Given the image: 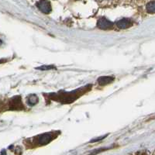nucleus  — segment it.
I'll return each instance as SVG.
<instances>
[{"instance_id":"nucleus-1","label":"nucleus","mask_w":155,"mask_h":155,"mask_svg":"<svg viewBox=\"0 0 155 155\" xmlns=\"http://www.w3.org/2000/svg\"><path fill=\"white\" fill-rule=\"evenodd\" d=\"M37 6L40 10L45 14H48L51 11V5L48 0H41L37 3Z\"/></svg>"},{"instance_id":"nucleus-2","label":"nucleus","mask_w":155,"mask_h":155,"mask_svg":"<svg viewBox=\"0 0 155 155\" xmlns=\"http://www.w3.org/2000/svg\"><path fill=\"white\" fill-rule=\"evenodd\" d=\"M113 23L111 21L108 20L106 18H101L98 20V23H97V26L99 29H102V30H108V29H110L113 27Z\"/></svg>"},{"instance_id":"nucleus-3","label":"nucleus","mask_w":155,"mask_h":155,"mask_svg":"<svg viewBox=\"0 0 155 155\" xmlns=\"http://www.w3.org/2000/svg\"><path fill=\"white\" fill-rule=\"evenodd\" d=\"M131 25H132V21H131V19H127V18L121 19L116 22V26L120 29L128 28V27H130Z\"/></svg>"},{"instance_id":"nucleus-4","label":"nucleus","mask_w":155,"mask_h":155,"mask_svg":"<svg viewBox=\"0 0 155 155\" xmlns=\"http://www.w3.org/2000/svg\"><path fill=\"white\" fill-rule=\"evenodd\" d=\"M51 134H45L40 136L38 138V143L41 145H45L48 143L51 140Z\"/></svg>"},{"instance_id":"nucleus-5","label":"nucleus","mask_w":155,"mask_h":155,"mask_svg":"<svg viewBox=\"0 0 155 155\" xmlns=\"http://www.w3.org/2000/svg\"><path fill=\"white\" fill-rule=\"evenodd\" d=\"M113 80H114V77H112V76H102L98 78V83L100 85H105L111 83Z\"/></svg>"},{"instance_id":"nucleus-6","label":"nucleus","mask_w":155,"mask_h":155,"mask_svg":"<svg viewBox=\"0 0 155 155\" xmlns=\"http://www.w3.org/2000/svg\"><path fill=\"white\" fill-rule=\"evenodd\" d=\"M27 102H28L29 105H30V106H34V105L37 104V102H38V98L35 95H30L28 97V99H27Z\"/></svg>"},{"instance_id":"nucleus-7","label":"nucleus","mask_w":155,"mask_h":155,"mask_svg":"<svg viewBox=\"0 0 155 155\" xmlns=\"http://www.w3.org/2000/svg\"><path fill=\"white\" fill-rule=\"evenodd\" d=\"M147 11L150 13H155V1H152L147 4Z\"/></svg>"},{"instance_id":"nucleus-8","label":"nucleus","mask_w":155,"mask_h":155,"mask_svg":"<svg viewBox=\"0 0 155 155\" xmlns=\"http://www.w3.org/2000/svg\"><path fill=\"white\" fill-rule=\"evenodd\" d=\"M52 68H54V66H41V67L38 68V69H41V70H50V69H52Z\"/></svg>"},{"instance_id":"nucleus-9","label":"nucleus","mask_w":155,"mask_h":155,"mask_svg":"<svg viewBox=\"0 0 155 155\" xmlns=\"http://www.w3.org/2000/svg\"><path fill=\"white\" fill-rule=\"evenodd\" d=\"M106 137V136H104V137H99V138H97V139L92 140H91V143H92V142H96V141L100 140H102L104 137Z\"/></svg>"},{"instance_id":"nucleus-10","label":"nucleus","mask_w":155,"mask_h":155,"mask_svg":"<svg viewBox=\"0 0 155 155\" xmlns=\"http://www.w3.org/2000/svg\"><path fill=\"white\" fill-rule=\"evenodd\" d=\"M2 155H6L5 153V150H2Z\"/></svg>"}]
</instances>
